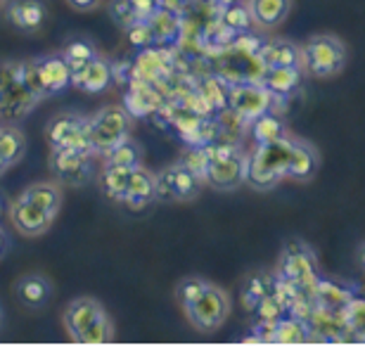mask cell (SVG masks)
Returning <instances> with one entry per match:
<instances>
[{"label":"cell","mask_w":365,"mask_h":346,"mask_svg":"<svg viewBox=\"0 0 365 346\" xmlns=\"http://www.w3.org/2000/svg\"><path fill=\"white\" fill-rule=\"evenodd\" d=\"M292 138L294 136L287 133L277 140H271V143H264L250 157H245L242 183H247L254 190H271L280 180H284V171H287L292 152Z\"/></svg>","instance_id":"obj_1"},{"label":"cell","mask_w":365,"mask_h":346,"mask_svg":"<svg viewBox=\"0 0 365 346\" xmlns=\"http://www.w3.org/2000/svg\"><path fill=\"white\" fill-rule=\"evenodd\" d=\"M302 53V69L316 78H332L344 71L349 62V50L344 41L334 34H316L299 48Z\"/></svg>","instance_id":"obj_2"},{"label":"cell","mask_w":365,"mask_h":346,"mask_svg":"<svg viewBox=\"0 0 365 346\" xmlns=\"http://www.w3.org/2000/svg\"><path fill=\"white\" fill-rule=\"evenodd\" d=\"M38 102V95H34L24 83L21 62L0 64V121L10 123V126L24 121Z\"/></svg>","instance_id":"obj_3"},{"label":"cell","mask_w":365,"mask_h":346,"mask_svg":"<svg viewBox=\"0 0 365 346\" xmlns=\"http://www.w3.org/2000/svg\"><path fill=\"white\" fill-rule=\"evenodd\" d=\"M21 76L29 91L38 98H50V95L62 93L64 88L71 86V71L62 53H50L34 57V60L21 62Z\"/></svg>","instance_id":"obj_4"},{"label":"cell","mask_w":365,"mask_h":346,"mask_svg":"<svg viewBox=\"0 0 365 346\" xmlns=\"http://www.w3.org/2000/svg\"><path fill=\"white\" fill-rule=\"evenodd\" d=\"M245 154L237 147H204L202 180L216 190H235L242 183Z\"/></svg>","instance_id":"obj_5"},{"label":"cell","mask_w":365,"mask_h":346,"mask_svg":"<svg viewBox=\"0 0 365 346\" xmlns=\"http://www.w3.org/2000/svg\"><path fill=\"white\" fill-rule=\"evenodd\" d=\"M185 318L190 320L197 332L211 335L228 320L230 315V297L228 292L221 290L218 285L209 283V287L197 297L192 304L182 308Z\"/></svg>","instance_id":"obj_6"},{"label":"cell","mask_w":365,"mask_h":346,"mask_svg":"<svg viewBox=\"0 0 365 346\" xmlns=\"http://www.w3.org/2000/svg\"><path fill=\"white\" fill-rule=\"evenodd\" d=\"M46 140L50 150H78L95 154L91 145L88 116L78 112H62L53 116L46 126Z\"/></svg>","instance_id":"obj_7"},{"label":"cell","mask_w":365,"mask_h":346,"mask_svg":"<svg viewBox=\"0 0 365 346\" xmlns=\"http://www.w3.org/2000/svg\"><path fill=\"white\" fill-rule=\"evenodd\" d=\"M202 175L182 161L155 173V193L159 202H192L202 193Z\"/></svg>","instance_id":"obj_8"},{"label":"cell","mask_w":365,"mask_h":346,"mask_svg":"<svg viewBox=\"0 0 365 346\" xmlns=\"http://www.w3.org/2000/svg\"><path fill=\"white\" fill-rule=\"evenodd\" d=\"M88 131H91L93 152L105 154L109 147H114L123 138L130 136L128 109H123L119 105L102 107L95 116H88Z\"/></svg>","instance_id":"obj_9"},{"label":"cell","mask_w":365,"mask_h":346,"mask_svg":"<svg viewBox=\"0 0 365 346\" xmlns=\"http://www.w3.org/2000/svg\"><path fill=\"white\" fill-rule=\"evenodd\" d=\"M280 278L289 285H316V254L306 242H289L280 254Z\"/></svg>","instance_id":"obj_10"},{"label":"cell","mask_w":365,"mask_h":346,"mask_svg":"<svg viewBox=\"0 0 365 346\" xmlns=\"http://www.w3.org/2000/svg\"><path fill=\"white\" fill-rule=\"evenodd\" d=\"M93 157L78 150H50V168L64 185L81 188L93 178Z\"/></svg>","instance_id":"obj_11"},{"label":"cell","mask_w":365,"mask_h":346,"mask_svg":"<svg viewBox=\"0 0 365 346\" xmlns=\"http://www.w3.org/2000/svg\"><path fill=\"white\" fill-rule=\"evenodd\" d=\"M10 220L19 235H24V238H38V235H46L50 230L55 216H50L48 211H43L34 202H29L19 195L10 207Z\"/></svg>","instance_id":"obj_12"},{"label":"cell","mask_w":365,"mask_h":346,"mask_svg":"<svg viewBox=\"0 0 365 346\" xmlns=\"http://www.w3.org/2000/svg\"><path fill=\"white\" fill-rule=\"evenodd\" d=\"M228 105L232 112L237 116H242V119H257L259 114H264L271 109L273 95L261 83H242L230 91Z\"/></svg>","instance_id":"obj_13"},{"label":"cell","mask_w":365,"mask_h":346,"mask_svg":"<svg viewBox=\"0 0 365 346\" xmlns=\"http://www.w3.org/2000/svg\"><path fill=\"white\" fill-rule=\"evenodd\" d=\"M318 168H320V154L316 150V145H311L309 140L302 138H292V152H289L284 178L297 183H309L311 178H316Z\"/></svg>","instance_id":"obj_14"},{"label":"cell","mask_w":365,"mask_h":346,"mask_svg":"<svg viewBox=\"0 0 365 346\" xmlns=\"http://www.w3.org/2000/svg\"><path fill=\"white\" fill-rule=\"evenodd\" d=\"M292 7H294V0H247L245 3L250 21L259 29H266V31L284 24Z\"/></svg>","instance_id":"obj_15"},{"label":"cell","mask_w":365,"mask_h":346,"mask_svg":"<svg viewBox=\"0 0 365 346\" xmlns=\"http://www.w3.org/2000/svg\"><path fill=\"white\" fill-rule=\"evenodd\" d=\"M7 17L19 31L36 34L46 24L48 19V7L43 0H10L7 5Z\"/></svg>","instance_id":"obj_16"},{"label":"cell","mask_w":365,"mask_h":346,"mask_svg":"<svg viewBox=\"0 0 365 346\" xmlns=\"http://www.w3.org/2000/svg\"><path fill=\"white\" fill-rule=\"evenodd\" d=\"M259 62L264 69L302 67V53L297 43L287 39H271L259 48Z\"/></svg>","instance_id":"obj_17"},{"label":"cell","mask_w":365,"mask_h":346,"mask_svg":"<svg viewBox=\"0 0 365 346\" xmlns=\"http://www.w3.org/2000/svg\"><path fill=\"white\" fill-rule=\"evenodd\" d=\"M14 294H17L19 304L26 308H43L53 299V283L41 273H26L17 280L14 285Z\"/></svg>","instance_id":"obj_18"},{"label":"cell","mask_w":365,"mask_h":346,"mask_svg":"<svg viewBox=\"0 0 365 346\" xmlns=\"http://www.w3.org/2000/svg\"><path fill=\"white\" fill-rule=\"evenodd\" d=\"M109 83H112V67H109V62L102 60L100 55L86 64L83 69L71 73V86H76L78 91L91 93V95L107 91Z\"/></svg>","instance_id":"obj_19"},{"label":"cell","mask_w":365,"mask_h":346,"mask_svg":"<svg viewBox=\"0 0 365 346\" xmlns=\"http://www.w3.org/2000/svg\"><path fill=\"white\" fill-rule=\"evenodd\" d=\"M152 202H157V193H155V173L148 171L143 166L133 168V175H130V185L126 193V200H123V207L140 211L145 207H150Z\"/></svg>","instance_id":"obj_20"},{"label":"cell","mask_w":365,"mask_h":346,"mask_svg":"<svg viewBox=\"0 0 365 346\" xmlns=\"http://www.w3.org/2000/svg\"><path fill=\"white\" fill-rule=\"evenodd\" d=\"M100 311H102V304L95 297H76L74 301H69V306L64 308L62 322H64V330L69 332L71 340H74V337L81 332Z\"/></svg>","instance_id":"obj_21"},{"label":"cell","mask_w":365,"mask_h":346,"mask_svg":"<svg viewBox=\"0 0 365 346\" xmlns=\"http://www.w3.org/2000/svg\"><path fill=\"white\" fill-rule=\"evenodd\" d=\"M102 161L105 166H119V168H135V166H143L145 164V157H143V147L140 143H135L133 138H123L121 143H116L114 147L102 154Z\"/></svg>","instance_id":"obj_22"},{"label":"cell","mask_w":365,"mask_h":346,"mask_svg":"<svg viewBox=\"0 0 365 346\" xmlns=\"http://www.w3.org/2000/svg\"><path fill=\"white\" fill-rule=\"evenodd\" d=\"M21 197L29 202H34L36 207H41L43 211H48L50 216H57L62 209V190L57 183H34V185H29Z\"/></svg>","instance_id":"obj_23"},{"label":"cell","mask_w":365,"mask_h":346,"mask_svg":"<svg viewBox=\"0 0 365 346\" xmlns=\"http://www.w3.org/2000/svg\"><path fill=\"white\" fill-rule=\"evenodd\" d=\"M130 175H133V168H119V166H102V175H100V188L112 202L123 204L130 185Z\"/></svg>","instance_id":"obj_24"},{"label":"cell","mask_w":365,"mask_h":346,"mask_svg":"<svg viewBox=\"0 0 365 346\" xmlns=\"http://www.w3.org/2000/svg\"><path fill=\"white\" fill-rule=\"evenodd\" d=\"M26 154V138L17 126H0V157L5 159L7 166H17Z\"/></svg>","instance_id":"obj_25"},{"label":"cell","mask_w":365,"mask_h":346,"mask_svg":"<svg viewBox=\"0 0 365 346\" xmlns=\"http://www.w3.org/2000/svg\"><path fill=\"white\" fill-rule=\"evenodd\" d=\"M302 81V67H280V69H266V76L261 78V86L271 95H287L299 86Z\"/></svg>","instance_id":"obj_26"},{"label":"cell","mask_w":365,"mask_h":346,"mask_svg":"<svg viewBox=\"0 0 365 346\" xmlns=\"http://www.w3.org/2000/svg\"><path fill=\"white\" fill-rule=\"evenodd\" d=\"M112 340H114V325H112V318H109V313L105 308H102L88 325L74 337L76 344H107Z\"/></svg>","instance_id":"obj_27"},{"label":"cell","mask_w":365,"mask_h":346,"mask_svg":"<svg viewBox=\"0 0 365 346\" xmlns=\"http://www.w3.org/2000/svg\"><path fill=\"white\" fill-rule=\"evenodd\" d=\"M148 29H150V39L152 41H159V43H164V41H176L178 39V34H180V21L176 14H171V12H155L152 17H148Z\"/></svg>","instance_id":"obj_28"},{"label":"cell","mask_w":365,"mask_h":346,"mask_svg":"<svg viewBox=\"0 0 365 346\" xmlns=\"http://www.w3.org/2000/svg\"><path fill=\"white\" fill-rule=\"evenodd\" d=\"M62 55H64V60H67V64H69V71L76 73L78 69H83L91 60L98 57V48H95L88 39H74V41H69L67 46H64Z\"/></svg>","instance_id":"obj_29"},{"label":"cell","mask_w":365,"mask_h":346,"mask_svg":"<svg viewBox=\"0 0 365 346\" xmlns=\"http://www.w3.org/2000/svg\"><path fill=\"white\" fill-rule=\"evenodd\" d=\"M252 133L259 145H264V143H271V140L287 136V131H284V123L268 109V112L259 114L257 119H252Z\"/></svg>","instance_id":"obj_30"},{"label":"cell","mask_w":365,"mask_h":346,"mask_svg":"<svg viewBox=\"0 0 365 346\" xmlns=\"http://www.w3.org/2000/svg\"><path fill=\"white\" fill-rule=\"evenodd\" d=\"M273 332L268 335L266 342H275V344H302L309 340V332L302 322L297 320H271Z\"/></svg>","instance_id":"obj_31"},{"label":"cell","mask_w":365,"mask_h":346,"mask_svg":"<svg viewBox=\"0 0 365 346\" xmlns=\"http://www.w3.org/2000/svg\"><path fill=\"white\" fill-rule=\"evenodd\" d=\"M209 287V280H204L200 275H190V278H182L180 283L176 285V301L180 308L190 306L192 301L200 297V294Z\"/></svg>","instance_id":"obj_32"},{"label":"cell","mask_w":365,"mask_h":346,"mask_svg":"<svg viewBox=\"0 0 365 346\" xmlns=\"http://www.w3.org/2000/svg\"><path fill=\"white\" fill-rule=\"evenodd\" d=\"M67 3L78 12H88V10H95V7H100L102 0H67Z\"/></svg>","instance_id":"obj_33"},{"label":"cell","mask_w":365,"mask_h":346,"mask_svg":"<svg viewBox=\"0 0 365 346\" xmlns=\"http://www.w3.org/2000/svg\"><path fill=\"white\" fill-rule=\"evenodd\" d=\"M7 249H10V240H7V235H5V230L0 228V259L7 254Z\"/></svg>","instance_id":"obj_34"},{"label":"cell","mask_w":365,"mask_h":346,"mask_svg":"<svg viewBox=\"0 0 365 346\" xmlns=\"http://www.w3.org/2000/svg\"><path fill=\"white\" fill-rule=\"evenodd\" d=\"M7 171H10V166H7V164H5V159L0 157V178H3V175H5Z\"/></svg>","instance_id":"obj_35"},{"label":"cell","mask_w":365,"mask_h":346,"mask_svg":"<svg viewBox=\"0 0 365 346\" xmlns=\"http://www.w3.org/2000/svg\"><path fill=\"white\" fill-rule=\"evenodd\" d=\"M0 320H3V313H0Z\"/></svg>","instance_id":"obj_36"},{"label":"cell","mask_w":365,"mask_h":346,"mask_svg":"<svg viewBox=\"0 0 365 346\" xmlns=\"http://www.w3.org/2000/svg\"><path fill=\"white\" fill-rule=\"evenodd\" d=\"M0 3H3V0H0Z\"/></svg>","instance_id":"obj_37"}]
</instances>
